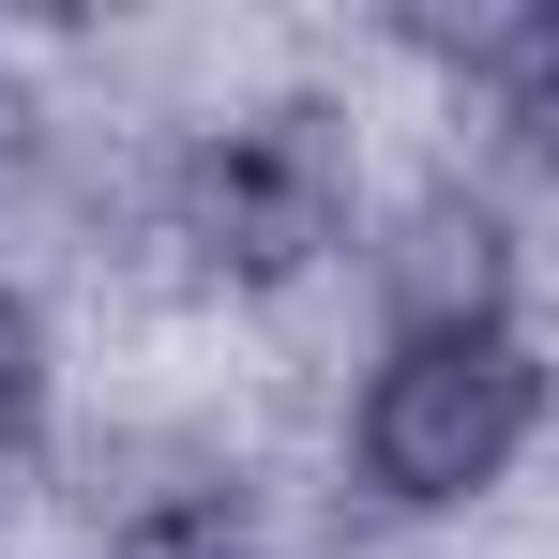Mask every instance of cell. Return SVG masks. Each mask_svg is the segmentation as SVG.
<instances>
[{
    "label": "cell",
    "instance_id": "obj_1",
    "mask_svg": "<svg viewBox=\"0 0 559 559\" xmlns=\"http://www.w3.org/2000/svg\"><path fill=\"white\" fill-rule=\"evenodd\" d=\"M364 227H378V182L348 92H258L152 152V242L197 302H287V287L348 273Z\"/></svg>",
    "mask_w": 559,
    "mask_h": 559
},
{
    "label": "cell",
    "instance_id": "obj_2",
    "mask_svg": "<svg viewBox=\"0 0 559 559\" xmlns=\"http://www.w3.org/2000/svg\"><path fill=\"white\" fill-rule=\"evenodd\" d=\"M559 439V348L530 318L499 333H378L333 408V484L378 530H468L499 514Z\"/></svg>",
    "mask_w": 559,
    "mask_h": 559
},
{
    "label": "cell",
    "instance_id": "obj_3",
    "mask_svg": "<svg viewBox=\"0 0 559 559\" xmlns=\"http://www.w3.org/2000/svg\"><path fill=\"white\" fill-rule=\"evenodd\" d=\"M364 302L378 333H499V318H530V212H514V182L499 167H424V182L378 197L364 227Z\"/></svg>",
    "mask_w": 559,
    "mask_h": 559
},
{
    "label": "cell",
    "instance_id": "obj_4",
    "mask_svg": "<svg viewBox=\"0 0 559 559\" xmlns=\"http://www.w3.org/2000/svg\"><path fill=\"white\" fill-rule=\"evenodd\" d=\"M31 468H61V318L0 258V484H31Z\"/></svg>",
    "mask_w": 559,
    "mask_h": 559
},
{
    "label": "cell",
    "instance_id": "obj_5",
    "mask_svg": "<svg viewBox=\"0 0 559 559\" xmlns=\"http://www.w3.org/2000/svg\"><path fill=\"white\" fill-rule=\"evenodd\" d=\"M468 136H484L499 182H559V0H530V46H514V76H499V106Z\"/></svg>",
    "mask_w": 559,
    "mask_h": 559
},
{
    "label": "cell",
    "instance_id": "obj_6",
    "mask_svg": "<svg viewBox=\"0 0 559 559\" xmlns=\"http://www.w3.org/2000/svg\"><path fill=\"white\" fill-rule=\"evenodd\" d=\"M92 559H273V530H152V545H92Z\"/></svg>",
    "mask_w": 559,
    "mask_h": 559
}]
</instances>
